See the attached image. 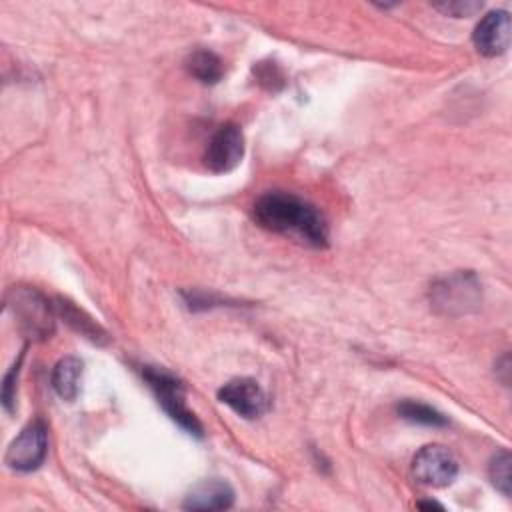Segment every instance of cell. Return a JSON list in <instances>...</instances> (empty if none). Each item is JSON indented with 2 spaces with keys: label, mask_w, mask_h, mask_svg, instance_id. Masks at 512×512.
<instances>
[{
  "label": "cell",
  "mask_w": 512,
  "mask_h": 512,
  "mask_svg": "<svg viewBox=\"0 0 512 512\" xmlns=\"http://www.w3.org/2000/svg\"><path fill=\"white\" fill-rule=\"evenodd\" d=\"M418 508H438V510H444L442 508V504H438V502H418Z\"/></svg>",
  "instance_id": "19"
},
{
  "label": "cell",
  "mask_w": 512,
  "mask_h": 512,
  "mask_svg": "<svg viewBox=\"0 0 512 512\" xmlns=\"http://www.w3.org/2000/svg\"><path fill=\"white\" fill-rule=\"evenodd\" d=\"M254 220L276 234L292 236L308 246L328 244V224L322 212L304 198L290 192H266L252 208Z\"/></svg>",
  "instance_id": "1"
},
{
  "label": "cell",
  "mask_w": 512,
  "mask_h": 512,
  "mask_svg": "<svg viewBox=\"0 0 512 512\" xmlns=\"http://www.w3.org/2000/svg\"><path fill=\"white\" fill-rule=\"evenodd\" d=\"M414 478L430 488H444L454 482L458 474V460L440 444H428L420 448L412 460Z\"/></svg>",
  "instance_id": "6"
},
{
  "label": "cell",
  "mask_w": 512,
  "mask_h": 512,
  "mask_svg": "<svg viewBox=\"0 0 512 512\" xmlns=\"http://www.w3.org/2000/svg\"><path fill=\"white\" fill-rule=\"evenodd\" d=\"M234 504V490L224 480H206L196 484L184 498L186 510H226Z\"/></svg>",
  "instance_id": "10"
},
{
  "label": "cell",
  "mask_w": 512,
  "mask_h": 512,
  "mask_svg": "<svg viewBox=\"0 0 512 512\" xmlns=\"http://www.w3.org/2000/svg\"><path fill=\"white\" fill-rule=\"evenodd\" d=\"M472 42L482 56H500L510 46V16L506 10L488 12L474 28Z\"/></svg>",
  "instance_id": "9"
},
{
  "label": "cell",
  "mask_w": 512,
  "mask_h": 512,
  "mask_svg": "<svg viewBox=\"0 0 512 512\" xmlns=\"http://www.w3.org/2000/svg\"><path fill=\"white\" fill-rule=\"evenodd\" d=\"M430 302L442 314H466L480 304V282L472 272H454L430 286Z\"/></svg>",
  "instance_id": "4"
},
{
  "label": "cell",
  "mask_w": 512,
  "mask_h": 512,
  "mask_svg": "<svg viewBox=\"0 0 512 512\" xmlns=\"http://www.w3.org/2000/svg\"><path fill=\"white\" fill-rule=\"evenodd\" d=\"M142 376L148 382L154 396L158 398V404L164 408V412L188 434L200 438L202 424L198 422L196 414L186 404L182 382L176 376H172L170 372H166L164 368H154V366H146L142 370Z\"/></svg>",
  "instance_id": "3"
},
{
  "label": "cell",
  "mask_w": 512,
  "mask_h": 512,
  "mask_svg": "<svg viewBox=\"0 0 512 512\" xmlns=\"http://www.w3.org/2000/svg\"><path fill=\"white\" fill-rule=\"evenodd\" d=\"M186 70L202 84H216L224 74V64L212 50H194L186 58Z\"/></svg>",
  "instance_id": "12"
},
{
  "label": "cell",
  "mask_w": 512,
  "mask_h": 512,
  "mask_svg": "<svg viewBox=\"0 0 512 512\" xmlns=\"http://www.w3.org/2000/svg\"><path fill=\"white\" fill-rule=\"evenodd\" d=\"M436 10H440L442 14H448V16H472L476 14L480 8H482V2H474V0H456V2H440V4H434Z\"/></svg>",
  "instance_id": "17"
},
{
  "label": "cell",
  "mask_w": 512,
  "mask_h": 512,
  "mask_svg": "<svg viewBox=\"0 0 512 512\" xmlns=\"http://www.w3.org/2000/svg\"><path fill=\"white\" fill-rule=\"evenodd\" d=\"M218 400L248 420L260 418L268 410V396L252 378H234L226 382L218 390Z\"/></svg>",
  "instance_id": "8"
},
{
  "label": "cell",
  "mask_w": 512,
  "mask_h": 512,
  "mask_svg": "<svg viewBox=\"0 0 512 512\" xmlns=\"http://www.w3.org/2000/svg\"><path fill=\"white\" fill-rule=\"evenodd\" d=\"M6 306L12 312L18 328L32 340L48 338L54 330V310L48 298L36 288L14 286L6 296Z\"/></svg>",
  "instance_id": "2"
},
{
  "label": "cell",
  "mask_w": 512,
  "mask_h": 512,
  "mask_svg": "<svg viewBox=\"0 0 512 512\" xmlns=\"http://www.w3.org/2000/svg\"><path fill=\"white\" fill-rule=\"evenodd\" d=\"M48 452V432L42 420H34L10 442L4 462L16 472L36 470Z\"/></svg>",
  "instance_id": "5"
},
{
  "label": "cell",
  "mask_w": 512,
  "mask_h": 512,
  "mask_svg": "<svg viewBox=\"0 0 512 512\" xmlns=\"http://www.w3.org/2000/svg\"><path fill=\"white\" fill-rule=\"evenodd\" d=\"M244 156V136L240 126L228 122L220 126L204 152V164L208 166L210 172L214 174H224L234 170Z\"/></svg>",
  "instance_id": "7"
},
{
  "label": "cell",
  "mask_w": 512,
  "mask_h": 512,
  "mask_svg": "<svg viewBox=\"0 0 512 512\" xmlns=\"http://www.w3.org/2000/svg\"><path fill=\"white\" fill-rule=\"evenodd\" d=\"M80 376H82V360L76 356H64L56 362L52 370V388L54 392L72 402L80 392Z\"/></svg>",
  "instance_id": "11"
},
{
  "label": "cell",
  "mask_w": 512,
  "mask_h": 512,
  "mask_svg": "<svg viewBox=\"0 0 512 512\" xmlns=\"http://www.w3.org/2000/svg\"><path fill=\"white\" fill-rule=\"evenodd\" d=\"M398 414L408 422H416V424H424V426H446L448 424L446 416H442L432 406H428L424 402H416V400L400 402Z\"/></svg>",
  "instance_id": "14"
},
{
  "label": "cell",
  "mask_w": 512,
  "mask_h": 512,
  "mask_svg": "<svg viewBox=\"0 0 512 512\" xmlns=\"http://www.w3.org/2000/svg\"><path fill=\"white\" fill-rule=\"evenodd\" d=\"M510 462H512L510 452L508 450H500L492 458L490 468H488V474H490V480H492L494 488L498 492H502L506 498L510 496V484H512V480H510Z\"/></svg>",
  "instance_id": "15"
},
{
  "label": "cell",
  "mask_w": 512,
  "mask_h": 512,
  "mask_svg": "<svg viewBox=\"0 0 512 512\" xmlns=\"http://www.w3.org/2000/svg\"><path fill=\"white\" fill-rule=\"evenodd\" d=\"M22 360V358H20ZM20 360L10 368V372L4 376V386H2V402L4 408L8 412H12L14 408V400H16V374L20 370Z\"/></svg>",
  "instance_id": "18"
},
{
  "label": "cell",
  "mask_w": 512,
  "mask_h": 512,
  "mask_svg": "<svg viewBox=\"0 0 512 512\" xmlns=\"http://www.w3.org/2000/svg\"><path fill=\"white\" fill-rule=\"evenodd\" d=\"M254 74L258 82L268 90H278L284 84V76L274 62H260L258 66H254Z\"/></svg>",
  "instance_id": "16"
},
{
  "label": "cell",
  "mask_w": 512,
  "mask_h": 512,
  "mask_svg": "<svg viewBox=\"0 0 512 512\" xmlns=\"http://www.w3.org/2000/svg\"><path fill=\"white\" fill-rule=\"evenodd\" d=\"M56 310L60 312V316H62L76 332L84 334V336L90 338L92 342H100V340L106 338V334L100 330V326H98L90 316H86L82 310H78L72 302L58 298Z\"/></svg>",
  "instance_id": "13"
}]
</instances>
